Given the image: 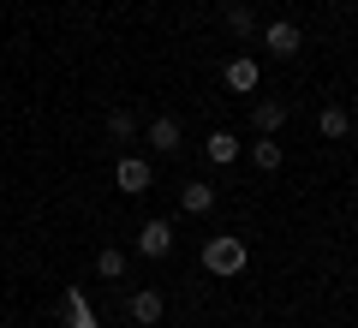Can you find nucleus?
Wrapping results in <instances>:
<instances>
[{"label": "nucleus", "mask_w": 358, "mask_h": 328, "mask_svg": "<svg viewBox=\"0 0 358 328\" xmlns=\"http://www.w3.org/2000/svg\"><path fill=\"white\" fill-rule=\"evenodd\" d=\"M245 263H251V245H245L239 233H221V239L203 245V269H209V275H221V280L245 275Z\"/></svg>", "instance_id": "nucleus-1"}, {"label": "nucleus", "mask_w": 358, "mask_h": 328, "mask_svg": "<svg viewBox=\"0 0 358 328\" xmlns=\"http://www.w3.org/2000/svg\"><path fill=\"white\" fill-rule=\"evenodd\" d=\"M221 84H227L233 96H245V101H251L257 90H263V60H257V54H233V60L221 66Z\"/></svg>", "instance_id": "nucleus-2"}, {"label": "nucleus", "mask_w": 358, "mask_h": 328, "mask_svg": "<svg viewBox=\"0 0 358 328\" xmlns=\"http://www.w3.org/2000/svg\"><path fill=\"white\" fill-rule=\"evenodd\" d=\"M263 48L275 54V60H299V48H305V30H299L293 18H275V24H263Z\"/></svg>", "instance_id": "nucleus-3"}, {"label": "nucleus", "mask_w": 358, "mask_h": 328, "mask_svg": "<svg viewBox=\"0 0 358 328\" xmlns=\"http://www.w3.org/2000/svg\"><path fill=\"white\" fill-rule=\"evenodd\" d=\"M114 185L126 191V197H143V191L155 185V167L143 162V155H120V167H114Z\"/></svg>", "instance_id": "nucleus-4"}, {"label": "nucleus", "mask_w": 358, "mask_h": 328, "mask_svg": "<svg viewBox=\"0 0 358 328\" xmlns=\"http://www.w3.org/2000/svg\"><path fill=\"white\" fill-rule=\"evenodd\" d=\"M138 251L143 257H173V221H162V215L143 221V227H138Z\"/></svg>", "instance_id": "nucleus-5"}, {"label": "nucleus", "mask_w": 358, "mask_h": 328, "mask_svg": "<svg viewBox=\"0 0 358 328\" xmlns=\"http://www.w3.org/2000/svg\"><path fill=\"white\" fill-rule=\"evenodd\" d=\"M126 311H131V322H138V328H155V322L167 316V299H162L155 287H138V292H131V304H126Z\"/></svg>", "instance_id": "nucleus-6"}, {"label": "nucleus", "mask_w": 358, "mask_h": 328, "mask_svg": "<svg viewBox=\"0 0 358 328\" xmlns=\"http://www.w3.org/2000/svg\"><path fill=\"white\" fill-rule=\"evenodd\" d=\"M281 120H287V101H275V96H257V101H251L257 138H275V131H281Z\"/></svg>", "instance_id": "nucleus-7"}, {"label": "nucleus", "mask_w": 358, "mask_h": 328, "mask_svg": "<svg viewBox=\"0 0 358 328\" xmlns=\"http://www.w3.org/2000/svg\"><path fill=\"white\" fill-rule=\"evenodd\" d=\"M179 209L185 215H209L215 209V185H209V179H185V185H179Z\"/></svg>", "instance_id": "nucleus-8"}, {"label": "nucleus", "mask_w": 358, "mask_h": 328, "mask_svg": "<svg viewBox=\"0 0 358 328\" xmlns=\"http://www.w3.org/2000/svg\"><path fill=\"white\" fill-rule=\"evenodd\" d=\"M239 150H245V143L233 138V131H209V138H203V155L215 167H233V162H239Z\"/></svg>", "instance_id": "nucleus-9"}, {"label": "nucleus", "mask_w": 358, "mask_h": 328, "mask_svg": "<svg viewBox=\"0 0 358 328\" xmlns=\"http://www.w3.org/2000/svg\"><path fill=\"white\" fill-rule=\"evenodd\" d=\"M179 138H185V131H179L173 114H155V120H150V143H155V155H173Z\"/></svg>", "instance_id": "nucleus-10"}, {"label": "nucleus", "mask_w": 358, "mask_h": 328, "mask_svg": "<svg viewBox=\"0 0 358 328\" xmlns=\"http://www.w3.org/2000/svg\"><path fill=\"white\" fill-rule=\"evenodd\" d=\"M317 131H322V138H329V143H341L346 131H352V114H346L341 101H329V108H322V114H317Z\"/></svg>", "instance_id": "nucleus-11"}, {"label": "nucleus", "mask_w": 358, "mask_h": 328, "mask_svg": "<svg viewBox=\"0 0 358 328\" xmlns=\"http://www.w3.org/2000/svg\"><path fill=\"white\" fill-rule=\"evenodd\" d=\"M281 162H287V155H281L275 138H257L251 143V167H257V173H281Z\"/></svg>", "instance_id": "nucleus-12"}, {"label": "nucleus", "mask_w": 358, "mask_h": 328, "mask_svg": "<svg viewBox=\"0 0 358 328\" xmlns=\"http://www.w3.org/2000/svg\"><path fill=\"white\" fill-rule=\"evenodd\" d=\"M96 275H102V280H120V275H126V251H114V245L96 251Z\"/></svg>", "instance_id": "nucleus-13"}, {"label": "nucleus", "mask_w": 358, "mask_h": 328, "mask_svg": "<svg viewBox=\"0 0 358 328\" xmlns=\"http://www.w3.org/2000/svg\"><path fill=\"white\" fill-rule=\"evenodd\" d=\"M227 30H233V36H251V30H257V18H251L245 0H233V6H227Z\"/></svg>", "instance_id": "nucleus-14"}, {"label": "nucleus", "mask_w": 358, "mask_h": 328, "mask_svg": "<svg viewBox=\"0 0 358 328\" xmlns=\"http://www.w3.org/2000/svg\"><path fill=\"white\" fill-rule=\"evenodd\" d=\"M66 322H72V328H96V316H90L84 292H66Z\"/></svg>", "instance_id": "nucleus-15"}, {"label": "nucleus", "mask_w": 358, "mask_h": 328, "mask_svg": "<svg viewBox=\"0 0 358 328\" xmlns=\"http://www.w3.org/2000/svg\"><path fill=\"white\" fill-rule=\"evenodd\" d=\"M131 131H138V120H131L126 108H114V114H108V138H114V143H126Z\"/></svg>", "instance_id": "nucleus-16"}, {"label": "nucleus", "mask_w": 358, "mask_h": 328, "mask_svg": "<svg viewBox=\"0 0 358 328\" xmlns=\"http://www.w3.org/2000/svg\"><path fill=\"white\" fill-rule=\"evenodd\" d=\"M0 328H6V311H0Z\"/></svg>", "instance_id": "nucleus-17"}, {"label": "nucleus", "mask_w": 358, "mask_h": 328, "mask_svg": "<svg viewBox=\"0 0 358 328\" xmlns=\"http://www.w3.org/2000/svg\"><path fill=\"white\" fill-rule=\"evenodd\" d=\"M167 328H173V322H167Z\"/></svg>", "instance_id": "nucleus-18"}]
</instances>
